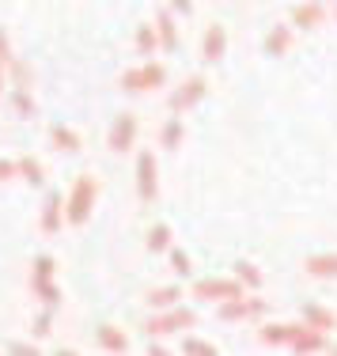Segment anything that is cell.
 <instances>
[{
	"label": "cell",
	"instance_id": "1",
	"mask_svg": "<svg viewBox=\"0 0 337 356\" xmlns=\"http://www.w3.org/2000/svg\"><path fill=\"white\" fill-rule=\"evenodd\" d=\"M95 201H99V178L80 175V178L72 182L69 197H65V220H69L72 227L88 224V216H91V209H95Z\"/></svg>",
	"mask_w": 337,
	"mask_h": 356
},
{
	"label": "cell",
	"instance_id": "2",
	"mask_svg": "<svg viewBox=\"0 0 337 356\" xmlns=\"http://www.w3.org/2000/svg\"><path fill=\"white\" fill-rule=\"evenodd\" d=\"M54 269H57L54 258H49V254H38L35 266H31V296L42 300V307L57 311V303H61V288L54 284Z\"/></svg>",
	"mask_w": 337,
	"mask_h": 356
},
{
	"label": "cell",
	"instance_id": "3",
	"mask_svg": "<svg viewBox=\"0 0 337 356\" xmlns=\"http://www.w3.org/2000/svg\"><path fill=\"white\" fill-rule=\"evenodd\" d=\"M193 322H197V315H193L190 307H179V303H174V307H167V311H159V315H151L145 330H148L151 337H167V334H179V330H190Z\"/></svg>",
	"mask_w": 337,
	"mask_h": 356
},
{
	"label": "cell",
	"instance_id": "4",
	"mask_svg": "<svg viewBox=\"0 0 337 356\" xmlns=\"http://www.w3.org/2000/svg\"><path fill=\"white\" fill-rule=\"evenodd\" d=\"M137 197L151 205L159 197V167H156V156L151 152H140L137 156Z\"/></svg>",
	"mask_w": 337,
	"mask_h": 356
},
{
	"label": "cell",
	"instance_id": "5",
	"mask_svg": "<svg viewBox=\"0 0 337 356\" xmlns=\"http://www.w3.org/2000/svg\"><path fill=\"white\" fill-rule=\"evenodd\" d=\"M265 300H247V296H239V300H224L220 307H216V315L224 322H243V318H262L265 315Z\"/></svg>",
	"mask_w": 337,
	"mask_h": 356
},
{
	"label": "cell",
	"instance_id": "6",
	"mask_svg": "<svg viewBox=\"0 0 337 356\" xmlns=\"http://www.w3.org/2000/svg\"><path fill=\"white\" fill-rule=\"evenodd\" d=\"M133 140H137V118H133V114H117L114 125H110V133H106V148L122 156V152L133 148Z\"/></svg>",
	"mask_w": 337,
	"mask_h": 356
},
{
	"label": "cell",
	"instance_id": "7",
	"mask_svg": "<svg viewBox=\"0 0 337 356\" xmlns=\"http://www.w3.org/2000/svg\"><path fill=\"white\" fill-rule=\"evenodd\" d=\"M243 284L239 277H235V281H197L193 284V300H239L243 296Z\"/></svg>",
	"mask_w": 337,
	"mask_h": 356
},
{
	"label": "cell",
	"instance_id": "8",
	"mask_svg": "<svg viewBox=\"0 0 337 356\" xmlns=\"http://www.w3.org/2000/svg\"><path fill=\"white\" fill-rule=\"evenodd\" d=\"M61 220H65V197L61 193H46L42 201V216H38V227L46 235H57L61 232Z\"/></svg>",
	"mask_w": 337,
	"mask_h": 356
},
{
	"label": "cell",
	"instance_id": "9",
	"mask_svg": "<svg viewBox=\"0 0 337 356\" xmlns=\"http://www.w3.org/2000/svg\"><path fill=\"white\" fill-rule=\"evenodd\" d=\"M201 95H205V80H201V76H190V80L171 95V110H174V114H186L190 106L201 103Z\"/></svg>",
	"mask_w": 337,
	"mask_h": 356
},
{
	"label": "cell",
	"instance_id": "10",
	"mask_svg": "<svg viewBox=\"0 0 337 356\" xmlns=\"http://www.w3.org/2000/svg\"><path fill=\"white\" fill-rule=\"evenodd\" d=\"M288 349L292 353H318V349H326V330H315V326H296V334H292V341H288Z\"/></svg>",
	"mask_w": 337,
	"mask_h": 356
},
{
	"label": "cell",
	"instance_id": "11",
	"mask_svg": "<svg viewBox=\"0 0 337 356\" xmlns=\"http://www.w3.org/2000/svg\"><path fill=\"white\" fill-rule=\"evenodd\" d=\"M224 49H227V31L220 23H213V27L205 31V42H201V57H205L208 65H216L224 57Z\"/></svg>",
	"mask_w": 337,
	"mask_h": 356
},
{
	"label": "cell",
	"instance_id": "12",
	"mask_svg": "<svg viewBox=\"0 0 337 356\" xmlns=\"http://www.w3.org/2000/svg\"><path fill=\"white\" fill-rule=\"evenodd\" d=\"M95 341H99V349H106V353H125V349H129L125 330L122 326H110V322H103V326L95 330Z\"/></svg>",
	"mask_w": 337,
	"mask_h": 356
},
{
	"label": "cell",
	"instance_id": "13",
	"mask_svg": "<svg viewBox=\"0 0 337 356\" xmlns=\"http://www.w3.org/2000/svg\"><path fill=\"white\" fill-rule=\"evenodd\" d=\"M156 31H159V46H163V49L179 46V27H174V15L167 12V8H159V12H156Z\"/></svg>",
	"mask_w": 337,
	"mask_h": 356
},
{
	"label": "cell",
	"instance_id": "14",
	"mask_svg": "<svg viewBox=\"0 0 337 356\" xmlns=\"http://www.w3.org/2000/svg\"><path fill=\"white\" fill-rule=\"evenodd\" d=\"M49 140L57 144V152H69V156L83 148V144H80V133H72L69 125H61V122H57V125H49Z\"/></svg>",
	"mask_w": 337,
	"mask_h": 356
},
{
	"label": "cell",
	"instance_id": "15",
	"mask_svg": "<svg viewBox=\"0 0 337 356\" xmlns=\"http://www.w3.org/2000/svg\"><path fill=\"white\" fill-rule=\"evenodd\" d=\"M303 269H307L311 277H322V281H330V277H337V254H315V258L303 261Z\"/></svg>",
	"mask_w": 337,
	"mask_h": 356
},
{
	"label": "cell",
	"instance_id": "16",
	"mask_svg": "<svg viewBox=\"0 0 337 356\" xmlns=\"http://www.w3.org/2000/svg\"><path fill=\"white\" fill-rule=\"evenodd\" d=\"M179 300H182V288H179V284L151 288V292H148V307H151V311H167V307H174Z\"/></svg>",
	"mask_w": 337,
	"mask_h": 356
},
{
	"label": "cell",
	"instance_id": "17",
	"mask_svg": "<svg viewBox=\"0 0 337 356\" xmlns=\"http://www.w3.org/2000/svg\"><path fill=\"white\" fill-rule=\"evenodd\" d=\"M8 99H12L15 118H23V122L38 114V103H35V95H31V88H12V95H8Z\"/></svg>",
	"mask_w": 337,
	"mask_h": 356
},
{
	"label": "cell",
	"instance_id": "18",
	"mask_svg": "<svg viewBox=\"0 0 337 356\" xmlns=\"http://www.w3.org/2000/svg\"><path fill=\"white\" fill-rule=\"evenodd\" d=\"M292 23H296V27H303V31H315L318 23H322V4H318V0L299 4L296 12H292Z\"/></svg>",
	"mask_w": 337,
	"mask_h": 356
},
{
	"label": "cell",
	"instance_id": "19",
	"mask_svg": "<svg viewBox=\"0 0 337 356\" xmlns=\"http://www.w3.org/2000/svg\"><path fill=\"white\" fill-rule=\"evenodd\" d=\"M303 322L307 326H315V330H334V315L326 307H318V303H303Z\"/></svg>",
	"mask_w": 337,
	"mask_h": 356
},
{
	"label": "cell",
	"instance_id": "20",
	"mask_svg": "<svg viewBox=\"0 0 337 356\" xmlns=\"http://www.w3.org/2000/svg\"><path fill=\"white\" fill-rule=\"evenodd\" d=\"M19 178L27 186H46V171H42V163L35 156H19Z\"/></svg>",
	"mask_w": 337,
	"mask_h": 356
},
{
	"label": "cell",
	"instance_id": "21",
	"mask_svg": "<svg viewBox=\"0 0 337 356\" xmlns=\"http://www.w3.org/2000/svg\"><path fill=\"white\" fill-rule=\"evenodd\" d=\"M288 46H292V27H273L269 31V38H265V54L269 57H281Z\"/></svg>",
	"mask_w": 337,
	"mask_h": 356
},
{
	"label": "cell",
	"instance_id": "22",
	"mask_svg": "<svg viewBox=\"0 0 337 356\" xmlns=\"http://www.w3.org/2000/svg\"><path fill=\"white\" fill-rule=\"evenodd\" d=\"M292 334H296V326H284V322H269V326H262V341L265 345H288Z\"/></svg>",
	"mask_w": 337,
	"mask_h": 356
},
{
	"label": "cell",
	"instance_id": "23",
	"mask_svg": "<svg viewBox=\"0 0 337 356\" xmlns=\"http://www.w3.org/2000/svg\"><path fill=\"white\" fill-rule=\"evenodd\" d=\"M159 144H163L167 152H174L182 144V118H167V125L159 129Z\"/></svg>",
	"mask_w": 337,
	"mask_h": 356
},
{
	"label": "cell",
	"instance_id": "24",
	"mask_svg": "<svg viewBox=\"0 0 337 356\" xmlns=\"http://www.w3.org/2000/svg\"><path fill=\"white\" fill-rule=\"evenodd\" d=\"M137 49H140V57H151L156 49H163L159 46V31L156 27H137Z\"/></svg>",
	"mask_w": 337,
	"mask_h": 356
},
{
	"label": "cell",
	"instance_id": "25",
	"mask_svg": "<svg viewBox=\"0 0 337 356\" xmlns=\"http://www.w3.org/2000/svg\"><path fill=\"white\" fill-rule=\"evenodd\" d=\"M148 250L151 254H163V250H171V227L167 224H156L148 232Z\"/></svg>",
	"mask_w": 337,
	"mask_h": 356
},
{
	"label": "cell",
	"instance_id": "26",
	"mask_svg": "<svg viewBox=\"0 0 337 356\" xmlns=\"http://www.w3.org/2000/svg\"><path fill=\"white\" fill-rule=\"evenodd\" d=\"M140 72H145V88H148V91H156V88H163V83H167V69H163L159 61L140 65Z\"/></svg>",
	"mask_w": 337,
	"mask_h": 356
},
{
	"label": "cell",
	"instance_id": "27",
	"mask_svg": "<svg viewBox=\"0 0 337 356\" xmlns=\"http://www.w3.org/2000/svg\"><path fill=\"white\" fill-rule=\"evenodd\" d=\"M8 76H12V88H31V65L19 61V57L8 61Z\"/></svg>",
	"mask_w": 337,
	"mask_h": 356
},
{
	"label": "cell",
	"instance_id": "28",
	"mask_svg": "<svg viewBox=\"0 0 337 356\" xmlns=\"http://www.w3.org/2000/svg\"><path fill=\"white\" fill-rule=\"evenodd\" d=\"M235 277H239V281L247 284V288H254V292L262 288V273H258L250 261H235Z\"/></svg>",
	"mask_w": 337,
	"mask_h": 356
},
{
	"label": "cell",
	"instance_id": "29",
	"mask_svg": "<svg viewBox=\"0 0 337 356\" xmlns=\"http://www.w3.org/2000/svg\"><path fill=\"white\" fill-rule=\"evenodd\" d=\"M122 91H125V95H140V91H148L145 88V72H140V69L122 72Z\"/></svg>",
	"mask_w": 337,
	"mask_h": 356
},
{
	"label": "cell",
	"instance_id": "30",
	"mask_svg": "<svg viewBox=\"0 0 337 356\" xmlns=\"http://www.w3.org/2000/svg\"><path fill=\"white\" fill-rule=\"evenodd\" d=\"M182 353H190V356H213L216 353V345L213 341H205V337H186V341H182Z\"/></svg>",
	"mask_w": 337,
	"mask_h": 356
},
{
	"label": "cell",
	"instance_id": "31",
	"mask_svg": "<svg viewBox=\"0 0 337 356\" xmlns=\"http://www.w3.org/2000/svg\"><path fill=\"white\" fill-rule=\"evenodd\" d=\"M49 330H54V307H42L38 318H35V326H31V334H35V337H49Z\"/></svg>",
	"mask_w": 337,
	"mask_h": 356
},
{
	"label": "cell",
	"instance_id": "32",
	"mask_svg": "<svg viewBox=\"0 0 337 356\" xmlns=\"http://www.w3.org/2000/svg\"><path fill=\"white\" fill-rule=\"evenodd\" d=\"M171 269L179 277H190L193 273V266H190V254L186 250H171Z\"/></svg>",
	"mask_w": 337,
	"mask_h": 356
},
{
	"label": "cell",
	"instance_id": "33",
	"mask_svg": "<svg viewBox=\"0 0 337 356\" xmlns=\"http://www.w3.org/2000/svg\"><path fill=\"white\" fill-rule=\"evenodd\" d=\"M19 178V159H0V182H12Z\"/></svg>",
	"mask_w": 337,
	"mask_h": 356
},
{
	"label": "cell",
	"instance_id": "34",
	"mask_svg": "<svg viewBox=\"0 0 337 356\" xmlns=\"http://www.w3.org/2000/svg\"><path fill=\"white\" fill-rule=\"evenodd\" d=\"M12 42H8V31L4 27H0V65H8V61H12Z\"/></svg>",
	"mask_w": 337,
	"mask_h": 356
},
{
	"label": "cell",
	"instance_id": "35",
	"mask_svg": "<svg viewBox=\"0 0 337 356\" xmlns=\"http://www.w3.org/2000/svg\"><path fill=\"white\" fill-rule=\"evenodd\" d=\"M8 353H19V356H27V353H31V356H35L38 349H35L31 341H12V345H8Z\"/></svg>",
	"mask_w": 337,
	"mask_h": 356
},
{
	"label": "cell",
	"instance_id": "36",
	"mask_svg": "<svg viewBox=\"0 0 337 356\" xmlns=\"http://www.w3.org/2000/svg\"><path fill=\"white\" fill-rule=\"evenodd\" d=\"M167 4H171V12H179V15H190V12H193L190 0H167Z\"/></svg>",
	"mask_w": 337,
	"mask_h": 356
},
{
	"label": "cell",
	"instance_id": "37",
	"mask_svg": "<svg viewBox=\"0 0 337 356\" xmlns=\"http://www.w3.org/2000/svg\"><path fill=\"white\" fill-rule=\"evenodd\" d=\"M4 69H8V65H0V95L8 91V72H4Z\"/></svg>",
	"mask_w": 337,
	"mask_h": 356
},
{
	"label": "cell",
	"instance_id": "38",
	"mask_svg": "<svg viewBox=\"0 0 337 356\" xmlns=\"http://www.w3.org/2000/svg\"><path fill=\"white\" fill-rule=\"evenodd\" d=\"M334 19H337V12H334Z\"/></svg>",
	"mask_w": 337,
	"mask_h": 356
},
{
	"label": "cell",
	"instance_id": "39",
	"mask_svg": "<svg viewBox=\"0 0 337 356\" xmlns=\"http://www.w3.org/2000/svg\"><path fill=\"white\" fill-rule=\"evenodd\" d=\"M334 349H337V345H334Z\"/></svg>",
	"mask_w": 337,
	"mask_h": 356
}]
</instances>
